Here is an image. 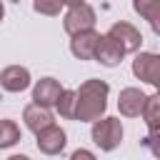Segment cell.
Returning <instances> with one entry per match:
<instances>
[{
	"mask_svg": "<svg viewBox=\"0 0 160 160\" xmlns=\"http://www.w3.org/2000/svg\"><path fill=\"white\" fill-rule=\"evenodd\" d=\"M132 75L160 92V52H138L132 60Z\"/></svg>",
	"mask_w": 160,
	"mask_h": 160,
	"instance_id": "4",
	"label": "cell"
},
{
	"mask_svg": "<svg viewBox=\"0 0 160 160\" xmlns=\"http://www.w3.org/2000/svg\"><path fill=\"white\" fill-rule=\"evenodd\" d=\"M62 2H65V5H68V8H75V5H82V2H85V0H62Z\"/></svg>",
	"mask_w": 160,
	"mask_h": 160,
	"instance_id": "21",
	"label": "cell"
},
{
	"mask_svg": "<svg viewBox=\"0 0 160 160\" xmlns=\"http://www.w3.org/2000/svg\"><path fill=\"white\" fill-rule=\"evenodd\" d=\"M8 160H30V158H28V155H10Z\"/></svg>",
	"mask_w": 160,
	"mask_h": 160,
	"instance_id": "22",
	"label": "cell"
},
{
	"mask_svg": "<svg viewBox=\"0 0 160 160\" xmlns=\"http://www.w3.org/2000/svg\"><path fill=\"white\" fill-rule=\"evenodd\" d=\"M70 160H98V158H95L90 150H85V148H78V150L70 155Z\"/></svg>",
	"mask_w": 160,
	"mask_h": 160,
	"instance_id": "19",
	"label": "cell"
},
{
	"mask_svg": "<svg viewBox=\"0 0 160 160\" xmlns=\"http://www.w3.org/2000/svg\"><path fill=\"white\" fill-rule=\"evenodd\" d=\"M132 10L142 18V20H152L160 12V0H132Z\"/></svg>",
	"mask_w": 160,
	"mask_h": 160,
	"instance_id": "16",
	"label": "cell"
},
{
	"mask_svg": "<svg viewBox=\"0 0 160 160\" xmlns=\"http://www.w3.org/2000/svg\"><path fill=\"white\" fill-rule=\"evenodd\" d=\"M60 92H62V88L55 78H40L32 85V102H38L42 108H55Z\"/></svg>",
	"mask_w": 160,
	"mask_h": 160,
	"instance_id": "10",
	"label": "cell"
},
{
	"mask_svg": "<svg viewBox=\"0 0 160 160\" xmlns=\"http://www.w3.org/2000/svg\"><path fill=\"white\" fill-rule=\"evenodd\" d=\"M150 28H152V32H155V35L160 38V12H158V15H155V18L150 20Z\"/></svg>",
	"mask_w": 160,
	"mask_h": 160,
	"instance_id": "20",
	"label": "cell"
},
{
	"mask_svg": "<svg viewBox=\"0 0 160 160\" xmlns=\"http://www.w3.org/2000/svg\"><path fill=\"white\" fill-rule=\"evenodd\" d=\"M145 100H148V95L140 88H122L120 95H118V110L125 118H140L142 108H145Z\"/></svg>",
	"mask_w": 160,
	"mask_h": 160,
	"instance_id": "8",
	"label": "cell"
},
{
	"mask_svg": "<svg viewBox=\"0 0 160 160\" xmlns=\"http://www.w3.org/2000/svg\"><path fill=\"white\" fill-rule=\"evenodd\" d=\"M142 145L150 150V155H152V158H158V160H160V128L150 130V132L142 138Z\"/></svg>",
	"mask_w": 160,
	"mask_h": 160,
	"instance_id": "18",
	"label": "cell"
},
{
	"mask_svg": "<svg viewBox=\"0 0 160 160\" xmlns=\"http://www.w3.org/2000/svg\"><path fill=\"white\" fill-rule=\"evenodd\" d=\"M30 82H32L30 70L22 65H8L0 70V88L5 92H22L30 88Z\"/></svg>",
	"mask_w": 160,
	"mask_h": 160,
	"instance_id": "7",
	"label": "cell"
},
{
	"mask_svg": "<svg viewBox=\"0 0 160 160\" xmlns=\"http://www.w3.org/2000/svg\"><path fill=\"white\" fill-rule=\"evenodd\" d=\"M35 145H38V150L42 155H60L65 150V145H68V135H65V130L60 125L52 122V125H48L45 130H40L35 135Z\"/></svg>",
	"mask_w": 160,
	"mask_h": 160,
	"instance_id": "5",
	"label": "cell"
},
{
	"mask_svg": "<svg viewBox=\"0 0 160 160\" xmlns=\"http://www.w3.org/2000/svg\"><path fill=\"white\" fill-rule=\"evenodd\" d=\"M22 120H25V128H28V130H32L35 135H38L40 130H45L48 125H52V122H55V120H52L50 108H42V105H38V102L25 105V110H22Z\"/></svg>",
	"mask_w": 160,
	"mask_h": 160,
	"instance_id": "12",
	"label": "cell"
},
{
	"mask_svg": "<svg viewBox=\"0 0 160 160\" xmlns=\"http://www.w3.org/2000/svg\"><path fill=\"white\" fill-rule=\"evenodd\" d=\"M75 108H78V90H65L60 92L58 102H55V110L60 112V118L65 120H75Z\"/></svg>",
	"mask_w": 160,
	"mask_h": 160,
	"instance_id": "13",
	"label": "cell"
},
{
	"mask_svg": "<svg viewBox=\"0 0 160 160\" xmlns=\"http://www.w3.org/2000/svg\"><path fill=\"white\" fill-rule=\"evenodd\" d=\"M98 42H100V32H95V30L78 32V35H72V40H70V52H72L78 60H95Z\"/></svg>",
	"mask_w": 160,
	"mask_h": 160,
	"instance_id": "9",
	"label": "cell"
},
{
	"mask_svg": "<svg viewBox=\"0 0 160 160\" xmlns=\"http://www.w3.org/2000/svg\"><path fill=\"white\" fill-rule=\"evenodd\" d=\"M122 58H125V50H122L108 32L100 35V42H98V50H95V60H98L100 65H105V68H115V65L122 62Z\"/></svg>",
	"mask_w": 160,
	"mask_h": 160,
	"instance_id": "11",
	"label": "cell"
},
{
	"mask_svg": "<svg viewBox=\"0 0 160 160\" xmlns=\"http://www.w3.org/2000/svg\"><path fill=\"white\" fill-rule=\"evenodd\" d=\"M2 15H5V5H2V0H0V20H2Z\"/></svg>",
	"mask_w": 160,
	"mask_h": 160,
	"instance_id": "23",
	"label": "cell"
},
{
	"mask_svg": "<svg viewBox=\"0 0 160 160\" xmlns=\"http://www.w3.org/2000/svg\"><path fill=\"white\" fill-rule=\"evenodd\" d=\"M90 138L100 150H105V152L115 150L122 142V122H120V118H105L102 115L100 120L92 122Z\"/></svg>",
	"mask_w": 160,
	"mask_h": 160,
	"instance_id": "2",
	"label": "cell"
},
{
	"mask_svg": "<svg viewBox=\"0 0 160 160\" xmlns=\"http://www.w3.org/2000/svg\"><path fill=\"white\" fill-rule=\"evenodd\" d=\"M140 118L145 120V125H148L150 130L160 128V92L148 95V100H145V108H142V115H140Z\"/></svg>",
	"mask_w": 160,
	"mask_h": 160,
	"instance_id": "14",
	"label": "cell"
},
{
	"mask_svg": "<svg viewBox=\"0 0 160 160\" xmlns=\"http://www.w3.org/2000/svg\"><path fill=\"white\" fill-rule=\"evenodd\" d=\"M108 95L110 85L105 80L90 78L78 88V108H75V120L80 122H95L105 115L108 110Z\"/></svg>",
	"mask_w": 160,
	"mask_h": 160,
	"instance_id": "1",
	"label": "cell"
},
{
	"mask_svg": "<svg viewBox=\"0 0 160 160\" xmlns=\"http://www.w3.org/2000/svg\"><path fill=\"white\" fill-rule=\"evenodd\" d=\"M20 142V128H18V122L15 120H0V150H5V148H12V145H18Z\"/></svg>",
	"mask_w": 160,
	"mask_h": 160,
	"instance_id": "15",
	"label": "cell"
},
{
	"mask_svg": "<svg viewBox=\"0 0 160 160\" xmlns=\"http://www.w3.org/2000/svg\"><path fill=\"white\" fill-rule=\"evenodd\" d=\"M65 8L62 0H32V10L38 15H48V18H55L60 15V10Z\"/></svg>",
	"mask_w": 160,
	"mask_h": 160,
	"instance_id": "17",
	"label": "cell"
},
{
	"mask_svg": "<svg viewBox=\"0 0 160 160\" xmlns=\"http://www.w3.org/2000/svg\"><path fill=\"white\" fill-rule=\"evenodd\" d=\"M95 20H98L95 8L88 5V2H82V5H75V8H70V10L65 12L62 28H65V32L72 38V35H78V32L92 30V28H95Z\"/></svg>",
	"mask_w": 160,
	"mask_h": 160,
	"instance_id": "3",
	"label": "cell"
},
{
	"mask_svg": "<svg viewBox=\"0 0 160 160\" xmlns=\"http://www.w3.org/2000/svg\"><path fill=\"white\" fill-rule=\"evenodd\" d=\"M108 35H110L125 52H138L140 45H142V35H140V30H138L132 22H125V20L112 22L110 30H108Z\"/></svg>",
	"mask_w": 160,
	"mask_h": 160,
	"instance_id": "6",
	"label": "cell"
}]
</instances>
